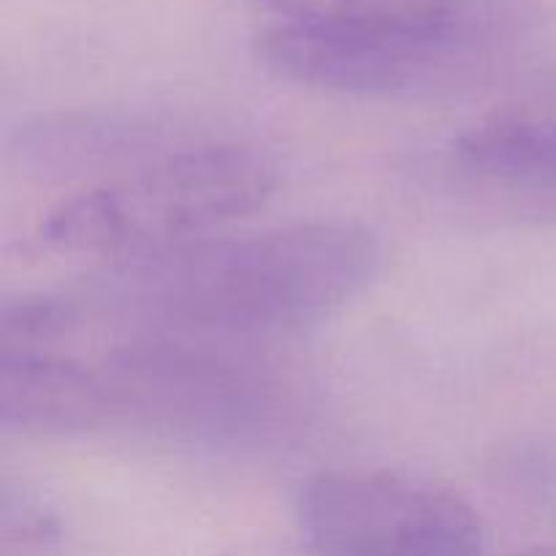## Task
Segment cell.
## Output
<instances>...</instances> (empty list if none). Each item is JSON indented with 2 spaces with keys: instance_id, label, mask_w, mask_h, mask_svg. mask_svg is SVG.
Listing matches in <instances>:
<instances>
[{
  "instance_id": "obj_1",
  "label": "cell",
  "mask_w": 556,
  "mask_h": 556,
  "mask_svg": "<svg viewBox=\"0 0 556 556\" xmlns=\"http://www.w3.org/2000/svg\"><path fill=\"white\" fill-rule=\"evenodd\" d=\"M380 261L367 226L315 220L119 261L96 291L119 313L179 331H291L353 302Z\"/></svg>"
},
{
  "instance_id": "obj_2",
  "label": "cell",
  "mask_w": 556,
  "mask_h": 556,
  "mask_svg": "<svg viewBox=\"0 0 556 556\" xmlns=\"http://www.w3.org/2000/svg\"><path fill=\"white\" fill-rule=\"evenodd\" d=\"M275 188L277 166L258 147L193 141L54 204L41 239L68 253L144 258L199 242L264 204Z\"/></svg>"
},
{
  "instance_id": "obj_3",
  "label": "cell",
  "mask_w": 556,
  "mask_h": 556,
  "mask_svg": "<svg viewBox=\"0 0 556 556\" xmlns=\"http://www.w3.org/2000/svg\"><path fill=\"white\" fill-rule=\"evenodd\" d=\"M106 429L130 427L206 443L275 434L291 394L266 364L190 340H139L98 364Z\"/></svg>"
},
{
  "instance_id": "obj_4",
  "label": "cell",
  "mask_w": 556,
  "mask_h": 556,
  "mask_svg": "<svg viewBox=\"0 0 556 556\" xmlns=\"http://www.w3.org/2000/svg\"><path fill=\"white\" fill-rule=\"evenodd\" d=\"M309 556H483L481 516L448 489L400 472H324L299 492Z\"/></svg>"
},
{
  "instance_id": "obj_5",
  "label": "cell",
  "mask_w": 556,
  "mask_h": 556,
  "mask_svg": "<svg viewBox=\"0 0 556 556\" xmlns=\"http://www.w3.org/2000/svg\"><path fill=\"white\" fill-rule=\"evenodd\" d=\"M492 43L462 38H396L269 22L255 54L271 74L342 96L394 98L456 85L481 68Z\"/></svg>"
},
{
  "instance_id": "obj_6",
  "label": "cell",
  "mask_w": 556,
  "mask_h": 556,
  "mask_svg": "<svg viewBox=\"0 0 556 556\" xmlns=\"http://www.w3.org/2000/svg\"><path fill=\"white\" fill-rule=\"evenodd\" d=\"M193 144L172 123L136 112H60L20 125L9 155L38 182H109Z\"/></svg>"
},
{
  "instance_id": "obj_7",
  "label": "cell",
  "mask_w": 556,
  "mask_h": 556,
  "mask_svg": "<svg viewBox=\"0 0 556 556\" xmlns=\"http://www.w3.org/2000/svg\"><path fill=\"white\" fill-rule=\"evenodd\" d=\"M271 22L396 38L494 43L510 25L508 0H258Z\"/></svg>"
},
{
  "instance_id": "obj_8",
  "label": "cell",
  "mask_w": 556,
  "mask_h": 556,
  "mask_svg": "<svg viewBox=\"0 0 556 556\" xmlns=\"http://www.w3.org/2000/svg\"><path fill=\"white\" fill-rule=\"evenodd\" d=\"M0 421L43 434L106 432L98 369L47 353H11L0 362Z\"/></svg>"
},
{
  "instance_id": "obj_9",
  "label": "cell",
  "mask_w": 556,
  "mask_h": 556,
  "mask_svg": "<svg viewBox=\"0 0 556 556\" xmlns=\"http://www.w3.org/2000/svg\"><path fill=\"white\" fill-rule=\"evenodd\" d=\"M459 166L489 182L556 195V114H497L454 141Z\"/></svg>"
},
{
  "instance_id": "obj_10",
  "label": "cell",
  "mask_w": 556,
  "mask_h": 556,
  "mask_svg": "<svg viewBox=\"0 0 556 556\" xmlns=\"http://www.w3.org/2000/svg\"><path fill=\"white\" fill-rule=\"evenodd\" d=\"M81 309L74 299L52 293H25L5 299L0 309V345L3 356L11 353H36L38 345L76 329Z\"/></svg>"
},
{
  "instance_id": "obj_11",
  "label": "cell",
  "mask_w": 556,
  "mask_h": 556,
  "mask_svg": "<svg viewBox=\"0 0 556 556\" xmlns=\"http://www.w3.org/2000/svg\"><path fill=\"white\" fill-rule=\"evenodd\" d=\"M3 538L5 541L20 543H49L58 538V525L52 516L36 503V500L25 497V494H14L11 486H3Z\"/></svg>"
},
{
  "instance_id": "obj_12",
  "label": "cell",
  "mask_w": 556,
  "mask_h": 556,
  "mask_svg": "<svg viewBox=\"0 0 556 556\" xmlns=\"http://www.w3.org/2000/svg\"><path fill=\"white\" fill-rule=\"evenodd\" d=\"M514 556H556V543L554 546H541V548H530V552H519Z\"/></svg>"
}]
</instances>
